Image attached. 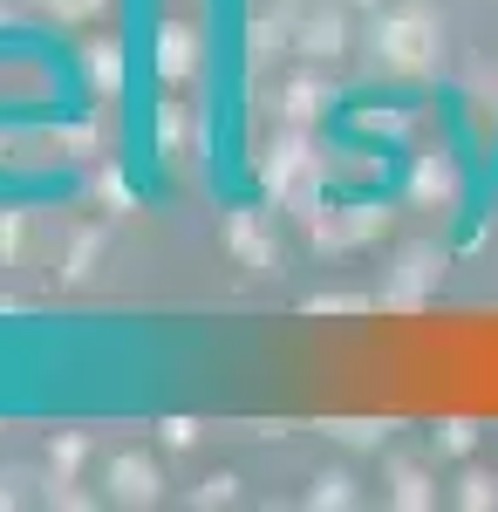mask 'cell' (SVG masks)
Masks as SVG:
<instances>
[{"instance_id":"ffe728a7","label":"cell","mask_w":498,"mask_h":512,"mask_svg":"<svg viewBox=\"0 0 498 512\" xmlns=\"http://www.w3.org/2000/svg\"><path fill=\"white\" fill-rule=\"evenodd\" d=\"M226 499H232V478H212V485L198 492V506H226Z\"/></svg>"},{"instance_id":"ac0fdd59","label":"cell","mask_w":498,"mask_h":512,"mask_svg":"<svg viewBox=\"0 0 498 512\" xmlns=\"http://www.w3.org/2000/svg\"><path fill=\"white\" fill-rule=\"evenodd\" d=\"M89 260H96V233H89V239H76V253H69V274H89Z\"/></svg>"},{"instance_id":"9a60e30c","label":"cell","mask_w":498,"mask_h":512,"mask_svg":"<svg viewBox=\"0 0 498 512\" xmlns=\"http://www.w3.org/2000/svg\"><path fill=\"white\" fill-rule=\"evenodd\" d=\"M328 431L342 437V444H383L389 424H376V417H348V424H328Z\"/></svg>"},{"instance_id":"2e32d148","label":"cell","mask_w":498,"mask_h":512,"mask_svg":"<svg viewBox=\"0 0 498 512\" xmlns=\"http://www.w3.org/2000/svg\"><path fill=\"white\" fill-rule=\"evenodd\" d=\"M89 76L103 82V89H123V55H116V48H96V55H89Z\"/></svg>"},{"instance_id":"44dd1931","label":"cell","mask_w":498,"mask_h":512,"mask_svg":"<svg viewBox=\"0 0 498 512\" xmlns=\"http://www.w3.org/2000/svg\"><path fill=\"white\" fill-rule=\"evenodd\" d=\"M14 246H21V219H0V260H14Z\"/></svg>"},{"instance_id":"7a4b0ae2","label":"cell","mask_w":498,"mask_h":512,"mask_svg":"<svg viewBox=\"0 0 498 512\" xmlns=\"http://www.w3.org/2000/svg\"><path fill=\"white\" fill-rule=\"evenodd\" d=\"M437 274H444V253H437V246H410V253L396 260L389 287H383V308H423V294L437 287Z\"/></svg>"},{"instance_id":"277c9868","label":"cell","mask_w":498,"mask_h":512,"mask_svg":"<svg viewBox=\"0 0 498 512\" xmlns=\"http://www.w3.org/2000/svg\"><path fill=\"white\" fill-rule=\"evenodd\" d=\"M307 178H314V144L301 137V123H294V130L267 151V185H273V198H294Z\"/></svg>"},{"instance_id":"ba28073f","label":"cell","mask_w":498,"mask_h":512,"mask_svg":"<svg viewBox=\"0 0 498 512\" xmlns=\"http://www.w3.org/2000/svg\"><path fill=\"white\" fill-rule=\"evenodd\" d=\"M110 492L123 499V506H144V499L157 492L151 458H137V451H130V458H116V465H110Z\"/></svg>"},{"instance_id":"5bb4252c","label":"cell","mask_w":498,"mask_h":512,"mask_svg":"<svg viewBox=\"0 0 498 512\" xmlns=\"http://www.w3.org/2000/svg\"><path fill=\"white\" fill-rule=\"evenodd\" d=\"M430 437H437V451H458V458H464V451L478 444V424H471V417H444Z\"/></svg>"},{"instance_id":"7402d4cb","label":"cell","mask_w":498,"mask_h":512,"mask_svg":"<svg viewBox=\"0 0 498 512\" xmlns=\"http://www.w3.org/2000/svg\"><path fill=\"white\" fill-rule=\"evenodd\" d=\"M48 14H89V7H103V0H41Z\"/></svg>"},{"instance_id":"8fae6325","label":"cell","mask_w":498,"mask_h":512,"mask_svg":"<svg viewBox=\"0 0 498 512\" xmlns=\"http://www.w3.org/2000/svg\"><path fill=\"white\" fill-rule=\"evenodd\" d=\"M458 506H464V512L498 506V478H492V472H464V478H458Z\"/></svg>"},{"instance_id":"4fadbf2b","label":"cell","mask_w":498,"mask_h":512,"mask_svg":"<svg viewBox=\"0 0 498 512\" xmlns=\"http://www.w3.org/2000/svg\"><path fill=\"white\" fill-rule=\"evenodd\" d=\"M348 499H355V478L348 472H321L314 492H307V506H348Z\"/></svg>"},{"instance_id":"d6986e66","label":"cell","mask_w":498,"mask_h":512,"mask_svg":"<svg viewBox=\"0 0 498 512\" xmlns=\"http://www.w3.org/2000/svg\"><path fill=\"white\" fill-rule=\"evenodd\" d=\"M192 437H198L192 417H171V424H164V444H192Z\"/></svg>"},{"instance_id":"52a82bcc","label":"cell","mask_w":498,"mask_h":512,"mask_svg":"<svg viewBox=\"0 0 498 512\" xmlns=\"http://www.w3.org/2000/svg\"><path fill=\"white\" fill-rule=\"evenodd\" d=\"M301 55H342L348 48V21L335 14V7H307V21H301Z\"/></svg>"},{"instance_id":"603a6c76","label":"cell","mask_w":498,"mask_h":512,"mask_svg":"<svg viewBox=\"0 0 498 512\" xmlns=\"http://www.w3.org/2000/svg\"><path fill=\"white\" fill-rule=\"evenodd\" d=\"M82 458V437H62V444H55V465H62V472H69V465H76Z\"/></svg>"},{"instance_id":"8992f818","label":"cell","mask_w":498,"mask_h":512,"mask_svg":"<svg viewBox=\"0 0 498 512\" xmlns=\"http://www.w3.org/2000/svg\"><path fill=\"white\" fill-rule=\"evenodd\" d=\"M192 62H198L192 28H185V21H164V28H157V76H164V82H185V76H192Z\"/></svg>"},{"instance_id":"cb8c5ba5","label":"cell","mask_w":498,"mask_h":512,"mask_svg":"<svg viewBox=\"0 0 498 512\" xmlns=\"http://www.w3.org/2000/svg\"><path fill=\"white\" fill-rule=\"evenodd\" d=\"M355 7H383V0H355Z\"/></svg>"},{"instance_id":"9c48e42d","label":"cell","mask_w":498,"mask_h":512,"mask_svg":"<svg viewBox=\"0 0 498 512\" xmlns=\"http://www.w3.org/2000/svg\"><path fill=\"white\" fill-rule=\"evenodd\" d=\"M389 485H396L389 499H396L403 512H423L430 499H437V492H430V472H423V465H396V478H389Z\"/></svg>"},{"instance_id":"6da1fadb","label":"cell","mask_w":498,"mask_h":512,"mask_svg":"<svg viewBox=\"0 0 498 512\" xmlns=\"http://www.w3.org/2000/svg\"><path fill=\"white\" fill-rule=\"evenodd\" d=\"M437 48H444V28H437V7H423V0H403L376 21V55L396 76H430Z\"/></svg>"},{"instance_id":"e0dca14e","label":"cell","mask_w":498,"mask_h":512,"mask_svg":"<svg viewBox=\"0 0 498 512\" xmlns=\"http://www.w3.org/2000/svg\"><path fill=\"white\" fill-rule=\"evenodd\" d=\"M157 137H164V151L185 137V117H178V103H164V117H157Z\"/></svg>"},{"instance_id":"30bf717a","label":"cell","mask_w":498,"mask_h":512,"mask_svg":"<svg viewBox=\"0 0 498 512\" xmlns=\"http://www.w3.org/2000/svg\"><path fill=\"white\" fill-rule=\"evenodd\" d=\"M232 246H239L246 267H273V246H267V233H260L253 219H232Z\"/></svg>"},{"instance_id":"3957f363","label":"cell","mask_w":498,"mask_h":512,"mask_svg":"<svg viewBox=\"0 0 498 512\" xmlns=\"http://www.w3.org/2000/svg\"><path fill=\"white\" fill-rule=\"evenodd\" d=\"M410 198H417V205H437V212H458L464 205V164L444 158V151L417 158V171H410Z\"/></svg>"},{"instance_id":"7c38bea8","label":"cell","mask_w":498,"mask_h":512,"mask_svg":"<svg viewBox=\"0 0 498 512\" xmlns=\"http://www.w3.org/2000/svg\"><path fill=\"white\" fill-rule=\"evenodd\" d=\"M321 103H328L321 82H294V89H287V123H314V117H321Z\"/></svg>"},{"instance_id":"5b68a950","label":"cell","mask_w":498,"mask_h":512,"mask_svg":"<svg viewBox=\"0 0 498 512\" xmlns=\"http://www.w3.org/2000/svg\"><path fill=\"white\" fill-rule=\"evenodd\" d=\"M383 233V212L376 205H348V212H328L314 219V246H362V239Z\"/></svg>"}]
</instances>
